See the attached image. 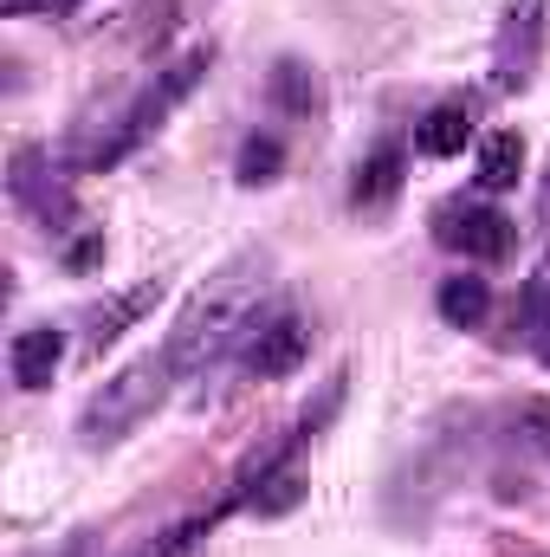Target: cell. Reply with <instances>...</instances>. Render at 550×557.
Listing matches in <instances>:
<instances>
[{
    "label": "cell",
    "mask_w": 550,
    "mask_h": 557,
    "mask_svg": "<svg viewBox=\"0 0 550 557\" xmlns=\"http://www.w3.org/2000/svg\"><path fill=\"white\" fill-rule=\"evenodd\" d=\"M266 273H273L266 253H234L221 273H208L195 285V298L182 305V318H175L162 357H168L175 370H208V363H221L240 337H253V331H260L253 318H260V298H266Z\"/></svg>",
    "instance_id": "6da1fadb"
},
{
    "label": "cell",
    "mask_w": 550,
    "mask_h": 557,
    "mask_svg": "<svg viewBox=\"0 0 550 557\" xmlns=\"http://www.w3.org/2000/svg\"><path fill=\"white\" fill-rule=\"evenodd\" d=\"M208 72H214V46H195V52L168 59V65H162V72H155V78H149V85L137 91V104L117 117V131H111V137L91 149V162H98V169H111V162L137 156L142 143L155 137V131H162V124H168V117H175V111L195 98V85H201Z\"/></svg>",
    "instance_id": "7a4b0ae2"
},
{
    "label": "cell",
    "mask_w": 550,
    "mask_h": 557,
    "mask_svg": "<svg viewBox=\"0 0 550 557\" xmlns=\"http://www.w3.org/2000/svg\"><path fill=\"white\" fill-rule=\"evenodd\" d=\"M168 376H175L168 357H137V363H124V370L85 403V416H78V441H85V447H117V441H130L142 421L162 409Z\"/></svg>",
    "instance_id": "3957f363"
},
{
    "label": "cell",
    "mask_w": 550,
    "mask_h": 557,
    "mask_svg": "<svg viewBox=\"0 0 550 557\" xmlns=\"http://www.w3.org/2000/svg\"><path fill=\"white\" fill-rule=\"evenodd\" d=\"M538 59H545V0H512L505 26L492 39V85L499 91H525L538 78Z\"/></svg>",
    "instance_id": "277c9868"
},
{
    "label": "cell",
    "mask_w": 550,
    "mask_h": 557,
    "mask_svg": "<svg viewBox=\"0 0 550 557\" xmlns=\"http://www.w3.org/2000/svg\"><path fill=\"white\" fill-rule=\"evenodd\" d=\"M434 240L466 253V260H505L512 253V221L486 201H447L434 214Z\"/></svg>",
    "instance_id": "5b68a950"
},
{
    "label": "cell",
    "mask_w": 550,
    "mask_h": 557,
    "mask_svg": "<svg viewBox=\"0 0 550 557\" xmlns=\"http://www.w3.org/2000/svg\"><path fill=\"white\" fill-rule=\"evenodd\" d=\"M304 357H311V324H304L298 311H278V318H266V324L247 337V370H253L260 383L291 376Z\"/></svg>",
    "instance_id": "8992f818"
},
{
    "label": "cell",
    "mask_w": 550,
    "mask_h": 557,
    "mask_svg": "<svg viewBox=\"0 0 550 557\" xmlns=\"http://www.w3.org/2000/svg\"><path fill=\"white\" fill-rule=\"evenodd\" d=\"M479 131V104L473 98H447V104H434L421 124H414V149L421 156H434V162H447V156H460L466 143Z\"/></svg>",
    "instance_id": "52a82bcc"
},
{
    "label": "cell",
    "mask_w": 550,
    "mask_h": 557,
    "mask_svg": "<svg viewBox=\"0 0 550 557\" xmlns=\"http://www.w3.org/2000/svg\"><path fill=\"white\" fill-rule=\"evenodd\" d=\"M402 169H409V156H402L396 143L370 149V156L357 162V182H350V208H357V214H383V208L402 195Z\"/></svg>",
    "instance_id": "ba28073f"
},
{
    "label": "cell",
    "mask_w": 550,
    "mask_h": 557,
    "mask_svg": "<svg viewBox=\"0 0 550 557\" xmlns=\"http://www.w3.org/2000/svg\"><path fill=\"white\" fill-rule=\"evenodd\" d=\"M7 363H13V383H20V389H46L52 370L65 363V337H59L52 324H26V331L13 337Z\"/></svg>",
    "instance_id": "9c48e42d"
},
{
    "label": "cell",
    "mask_w": 550,
    "mask_h": 557,
    "mask_svg": "<svg viewBox=\"0 0 550 557\" xmlns=\"http://www.w3.org/2000/svg\"><path fill=\"white\" fill-rule=\"evenodd\" d=\"M155 298H162V278H142V285H130V292H117L111 305H98V311H91V344H98V350H104V344H117L142 311L155 305Z\"/></svg>",
    "instance_id": "30bf717a"
},
{
    "label": "cell",
    "mask_w": 550,
    "mask_h": 557,
    "mask_svg": "<svg viewBox=\"0 0 550 557\" xmlns=\"http://www.w3.org/2000/svg\"><path fill=\"white\" fill-rule=\"evenodd\" d=\"M266 91H273V104L285 117H317V111H324V85H317V72L298 65V59H278Z\"/></svg>",
    "instance_id": "8fae6325"
},
{
    "label": "cell",
    "mask_w": 550,
    "mask_h": 557,
    "mask_svg": "<svg viewBox=\"0 0 550 557\" xmlns=\"http://www.w3.org/2000/svg\"><path fill=\"white\" fill-rule=\"evenodd\" d=\"M518 169H525V137L518 131H492V137L479 143V188L486 195H505V188H518Z\"/></svg>",
    "instance_id": "7c38bea8"
},
{
    "label": "cell",
    "mask_w": 550,
    "mask_h": 557,
    "mask_svg": "<svg viewBox=\"0 0 550 557\" xmlns=\"http://www.w3.org/2000/svg\"><path fill=\"white\" fill-rule=\"evenodd\" d=\"M434 305H440V318L453 324V331H473L486 311H492V285L486 278H473V273H460V278H440V292H434Z\"/></svg>",
    "instance_id": "4fadbf2b"
},
{
    "label": "cell",
    "mask_w": 550,
    "mask_h": 557,
    "mask_svg": "<svg viewBox=\"0 0 550 557\" xmlns=\"http://www.w3.org/2000/svg\"><path fill=\"white\" fill-rule=\"evenodd\" d=\"M518 324H525V344H532V357L550 370V260L538 273L525 278V298H518Z\"/></svg>",
    "instance_id": "5bb4252c"
},
{
    "label": "cell",
    "mask_w": 550,
    "mask_h": 557,
    "mask_svg": "<svg viewBox=\"0 0 550 557\" xmlns=\"http://www.w3.org/2000/svg\"><path fill=\"white\" fill-rule=\"evenodd\" d=\"M266 486H253V512L260 519H285L298 499H304V473H291V467H278V473H260Z\"/></svg>",
    "instance_id": "9a60e30c"
},
{
    "label": "cell",
    "mask_w": 550,
    "mask_h": 557,
    "mask_svg": "<svg viewBox=\"0 0 550 557\" xmlns=\"http://www.w3.org/2000/svg\"><path fill=\"white\" fill-rule=\"evenodd\" d=\"M208 532H214V519H188V525H175V532L149 539V545L130 552V557H201V552H208Z\"/></svg>",
    "instance_id": "2e32d148"
},
{
    "label": "cell",
    "mask_w": 550,
    "mask_h": 557,
    "mask_svg": "<svg viewBox=\"0 0 550 557\" xmlns=\"http://www.w3.org/2000/svg\"><path fill=\"white\" fill-rule=\"evenodd\" d=\"M278 169H285V143L278 137H247V149H240V182L260 188V182H273Z\"/></svg>",
    "instance_id": "e0dca14e"
},
{
    "label": "cell",
    "mask_w": 550,
    "mask_h": 557,
    "mask_svg": "<svg viewBox=\"0 0 550 557\" xmlns=\"http://www.w3.org/2000/svg\"><path fill=\"white\" fill-rule=\"evenodd\" d=\"M512 421H518V441H525V447H538V454L550 460V403H545V396L512 403Z\"/></svg>",
    "instance_id": "ac0fdd59"
},
{
    "label": "cell",
    "mask_w": 550,
    "mask_h": 557,
    "mask_svg": "<svg viewBox=\"0 0 550 557\" xmlns=\"http://www.w3.org/2000/svg\"><path fill=\"white\" fill-rule=\"evenodd\" d=\"M98 260H104V234H98V227H91V234H78V240L65 247V267H72V273H91Z\"/></svg>",
    "instance_id": "d6986e66"
}]
</instances>
